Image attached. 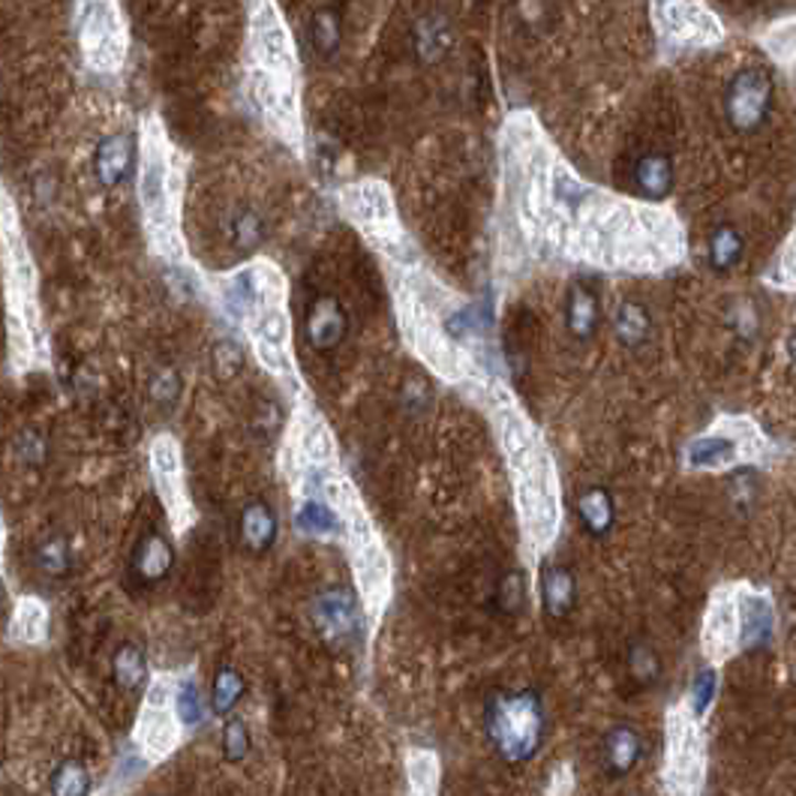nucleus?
Here are the masks:
<instances>
[{"mask_svg":"<svg viewBox=\"0 0 796 796\" xmlns=\"http://www.w3.org/2000/svg\"><path fill=\"white\" fill-rule=\"evenodd\" d=\"M544 704L538 691H499L487 700L484 730L493 752L511 766L530 763L544 742Z\"/></svg>","mask_w":796,"mask_h":796,"instance_id":"1","label":"nucleus"},{"mask_svg":"<svg viewBox=\"0 0 796 796\" xmlns=\"http://www.w3.org/2000/svg\"><path fill=\"white\" fill-rule=\"evenodd\" d=\"M773 109V78L766 69L745 67L730 78L724 94V118L737 133L761 130Z\"/></svg>","mask_w":796,"mask_h":796,"instance_id":"2","label":"nucleus"},{"mask_svg":"<svg viewBox=\"0 0 796 796\" xmlns=\"http://www.w3.org/2000/svg\"><path fill=\"white\" fill-rule=\"evenodd\" d=\"M313 620L321 629L325 637L344 641L358 631V604L349 589L331 587L313 598Z\"/></svg>","mask_w":796,"mask_h":796,"instance_id":"3","label":"nucleus"},{"mask_svg":"<svg viewBox=\"0 0 796 796\" xmlns=\"http://www.w3.org/2000/svg\"><path fill=\"white\" fill-rule=\"evenodd\" d=\"M349 334V316L334 295H321L307 313V344L316 352H334Z\"/></svg>","mask_w":796,"mask_h":796,"instance_id":"4","label":"nucleus"},{"mask_svg":"<svg viewBox=\"0 0 796 796\" xmlns=\"http://www.w3.org/2000/svg\"><path fill=\"white\" fill-rule=\"evenodd\" d=\"M658 19L664 31L679 43H697V40L707 43V34H719L712 19L704 10H697L691 0H658Z\"/></svg>","mask_w":796,"mask_h":796,"instance_id":"5","label":"nucleus"},{"mask_svg":"<svg viewBox=\"0 0 796 796\" xmlns=\"http://www.w3.org/2000/svg\"><path fill=\"white\" fill-rule=\"evenodd\" d=\"M643 757V740L631 724H613L601 742V766L610 778H625L637 770Z\"/></svg>","mask_w":796,"mask_h":796,"instance_id":"6","label":"nucleus"},{"mask_svg":"<svg viewBox=\"0 0 796 796\" xmlns=\"http://www.w3.org/2000/svg\"><path fill=\"white\" fill-rule=\"evenodd\" d=\"M575 511L580 530L587 532L589 538H596V542H604L610 532H613V526H617V502L610 497L608 487H584V490L577 493Z\"/></svg>","mask_w":796,"mask_h":796,"instance_id":"7","label":"nucleus"},{"mask_svg":"<svg viewBox=\"0 0 796 796\" xmlns=\"http://www.w3.org/2000/svg\"><path fill=\"white\" fill-rule=\"evenodd\" d=\"M135 163V144L130 135H109L97 144V154H94V172L100 177V184L106 189L121 187L123 181L130 177Z\"/></svg>","mask_w":796,"mask_h":796,"instance_id":"8","label":"nucleus"},{"mask_svg":"<svg viewBox=\"0 0 796 796\" xmlns=\"http://www.w3.org/2000/svg\"><path fill=\"white\" fill-rule=\"evenodd\" d=\"M542 604L550 620H568L577 608V577L563 563L544 565L542 571Z\"/></svg>","mask_w":796,"mask_h":796,"instance_id":"9","label":"nucleus"},{"mask_svg":"<svg viewBox=\"0 0 796 796\" xmlns=\"http://www.w3.org/2000/svg\"><path fill=\"white\" fill-rule=\"evenodd\" d=\"M172 565H175V547L160 532H148L142 542L135 544L133 575L148 587H154L163 577H168Z\"/></svg>","mask_w":796,"mask_h":796,"instance_id":"10","label":"nucleus"},{"mask_svg":"<svg viewBox=\"0 0 796 796\" xmlns=\"http://www.w3.org/2000/svg\"><path fill=\"white\" fill-rule=\"evenodd\" d=\"M241 542L253 556L268 554L277 542V514L268 502H250L241 511Z\"/></svg>","mask_w":796,"mask_h":796,"instance_id":"11","label":"nucleus"},{"mask_svg":"<svg viewBox=\"0 0 796 796\" xmlns=\"http://www.w3.org/2000/svg\"><path fill=\"white\" fill-rule=\"evenodd\" d=\"M412 43H415L421 64H439L454 48L451 22L445 15H421L412 28Z\"/></svg>","mask_w":796,"mask_h":796,"instance_id":"12","label":"nucleus"},{"mask_svg":"<svg viewBox=\"0 0 796 796\" xmlns=\"http://www.w3.org/2000/svg\"><path fill=\"white\" fill-rule=\"evenodd\" d=\"M565 325L575 340H589L601 325V307H598L596 292L584 283H575L568 298H565Z\"/></svg>","mask_w":796,"mask_h":796,"instance_id":"13","label":"nucleus"},{"mask_svg":"<svg viewBox=\"0 0 796 796\" xmlns=\"http://www.w3.org/2000/svg\"><path fill=\"white\" fill-rule=\"evenodd\" d=\"M674 181L676 172L674 163H670V156L643 154L641 160L634 163V184H637V189H641L643 196H650V199H664V196H670Z\"/></svg>","mask_w":796,"mask_h":796,"instance_id":"14","label":"nucleus"},{"mask_svg":"<svg viewBox=\"0 0 796 796\" xmlns=\"http://www.w3.org/2000/svg\"><path fill=\"white\" fill-rule=\"evenodd\" d=\"M613 331H617L622 346L637 349V346H643L653 337V319H650V313H646L643 304L625 301V304H620L617 316H613Z\"/></svg>","mask_w":796,"mask_h":796,"instance_id":"15","label":"nucleus"},{"mask_svg":"<svg viewBox=\"0 0 796 796\" xmlns=\"http://www.w3.org/2000/svg\"><path fill=\"white\" fill-rule=\"evenodd\" d=\"M243 691H247L243 676L238 674L235 667H220L217 676H214V688H210V709H214V716H229V712L238 707Z\"/></svg>","mask_w":796,"mask_h":796,"instance_id":"16","label":"nucleus"},{"mask_svg":"<svg viewBox=\"0 0 796 796\" xmlns=\"http://www.w3.org/2000/svg\"><path fill=\"white\" fill-rule=\"evenodd\" d=\"M742 253H745V241L733 226H719L709 238V262L719 271H730V268L740 265Z\"/></svg>","mask_w":796,"mask_h":796,"instance_id":"17","label":"nucleus"},{"mask_svg":"<svg viewBox=\"0 0 796 796\" xmlns=\"http://www.w3.org/2000/svg\"><path fill=\"white\" fill-rule=\"evenodd\" d=\"M310 36H313V48H316L321 57L337 55V48L344 43V22H340V12L328 10V7L316 12V15H313Z\"/></svg>","mask_w":796,"mask_h":796,"instance_id":"18","label":"nucleus"},{"mask_svg":"<svg viewBox=\"0 0 796 796\" xmlns=\"http://www.w3.org/2000/svg\"><path fill=\"white\" fill-rule=\"evenodd\" d=\"M111 674H115V683L123 688V691H133V688L142 686L144 679V655L135 643H121L115 650V658H111Z\"/></svg>","mask_w":796,"mask_h":796,"instance_id":"19","label":"nucleus"},{"mask_svg":"<svg viewBox=\"0 0 796 796\" xmlns=\"http://www.w3.org/2000/svg\"><path fill=\"white\" fill-rule=\"evenodd\" d=\"M90 775L81 761H61L52 773V796H88Z\"/></svg>","mask_w":796,"mask_h":796,"instance_id":"20","label":"nucleus"},{"mask_svg":"<svg viewBox=\"0 0 796 796\" xmlns=\"http://www.w3.org/2000/svg\"><path fill=\"white\" fill-rule=\"evenodd\" d=\"M36 565L48 577H64L73 568V550L64 535H52L36 547Z\"/></svg>","mask_w":796,"mask_h":796,"instance_id":"21","label":"nucleus"},{"mask_svg":"<svg viewBox=\"0 0 796 796\" xmlns=\"http://www.w3.org/2000/svg\"><path fill=\"white\" fill-rule=\"evenodd\" d=\"M629 670L641 686H653V683H658V676H662V662H658V653H655L650 643L646 641L631 643Z\"/></svg>","mask_w":796,"mask_h":796,"instance_id":"22","label":"nucleus"},{"mask_svg":"<svg viewBox=\"0 0 796 796\" xmlns=\"http://www.w3.org/2000/svg\"><path fill=\"white\" fill-rule=\"evenodd\" d=\"M745 646H766L773 637V613L766 608V601H749L745 608Z\"/></svg>","mask_w":796,"mask_h":796,"instance_id":"23","label":"nucleus"},{"mask_svg":"<svg viewBox=\"0 0 796 796\" xmlns=\"http://www.w3.org/2000/svg\"><path fill=\"white\" fill-rule=\"evenodd\" d=\"M526 604V580L520 575L517 568H511L505 575L499 577L497 584V608L502 613H520V608Z\"/></svg>","mask_w":796,"mask_h":796,"instance_id":"24","label":"nucleus"},{"mask_svg":"<svg viewBox=\"0 0 796 796\" xmlns=\"http://www.w3.org/2000/svg\"><path fill=\"white\" fill-rule=\"evenodd\" d=\"M733 454V445L728 439H719V436H709V439H697L691 448H688V460L695 466H719L724 460H730Z\"/></svg>","mask_w":796,"mask_h":796,"instance_id":"25","label":"nucleus"},{"mask_svg":"<svg viewBox=\"0 0 796 796\" xmlns=\"http://www.w3.org/2000/svg\"><path fill=\"white\" fill-rule=\"evenodd\" d=\"M247 752H250V730H247L241 719H229L226 728H222V754H226V761H243Z\"/></svg>","mask_w":796,"mask_h":796,"instance_id":"26","label":"nucleus"},{"mask_svg":"<svg viewBox=\"0 0 796 796\" xmlns=\"http://www.w3.org/2000/svg\"><path fill=\"white\" fill-rule=\"evenodd\" d=\"M262 232H265V229H262V220H259L255 210H241V214L232 220L235 243H238L241 250H253V247H259Z\"/></svg>","mask_w":796,"mask_h":796,"instance_id":"27","label":"nucleus"},{"mask_svg":"<svg viewBox=\"0 0 796 796\" xmlns=\"http://www.w3.org/2000/svg\"><path fill=\"white\" fill-rule=\"evenodd\" d=\"M151 397H154L160 406H172V403L181 397V377H177L175 367L156 370L154 379H151Z\"/></svg>","mask_w":796,"mask_h":796,"instance_id":"28","label":"nucleus"},{"mask_svg":"<svg viewBox=\"0 0 796 796\" xmlns=\"http://www.w3.org/2000/svg\"><path fill=\"white\" fill-rule=\"evenodd\" d=\"M243 364V355L241 349L232 344V340H222V344L214 346V373L226 382V379H232Z\"/></svg>","mask_w":796,"mask_h":796,"instance_id":"29","label":"nucleus"},{"mask_svg":"<svg viewBox=\"0 0 796 796\" xmlns=\"http://www.w3.org/2000/svg\"><path fill=\"white\" fill-rule=\"evenodd\" d=\"M177 712H181L184 724H199L201 721L199 688H196V683H189V679L181 686V691H177Z\"/></svg>","mask_w":796,"mask_h":796,"instance_id":"30","label":"nucleus"},{"mask_svg":"<svg viewBox=\"0 0 796 796\" xmlns=\"http://www.w3.org/2000/svg\"><path fill=\"white\" fill-rule=\"evenodd\" d=\"M298 523L301 530L313 532V535H325V532L334 530V514L328 509H321V505H304Z\"/></svg>","mask_w":796,"mask_h":796,"instance_id":"31","label":"nucleus"},{"mask_svg":"<svg viewBox=\"0 0 796 796\" xmlns=\"http://www.w3.org/2000/svg\"><path fill=\"white\" fill-rule=\"evenodd\" d=\"M716 697V674L712 670H700L695 676V686H691V704H695V712H707L709 704Z\"/></svg>","mask_w":796,"mask_h":796,"instance_id":"32","label":"nucleus"},{"mask_svg":"<svg viewBox=\"0 0 796 796\" xmlns=\"http://www.w3.org/2000/svg\"><path fill=\"white\" fill-rule=\"evenodd\" d=\"M259 331H262V337H265L268 344L280 346L283 344V334H286V325H283V319H280L277 313H271V316L262 319V328H259Z\"/></svg>","mask_w":796,"mask_h":796,"instance_id":"33","label":"nucleus"},{"mask_svg":"<svg viewBox=\"0 0 796 796\" xmlns=\"http://www.w3.org/2000/svg\"><path fill=\"white\" fill-rule=\"evenodd\" d=\"M22 629H31L28 631V637H36V631H43L45 620H43V613H40V608L36 604H24L22 608Z\"/></svg>","mask_w":796,"mask_h":796,"instance_id":"34","label":"nucleus"}]
</instances>
